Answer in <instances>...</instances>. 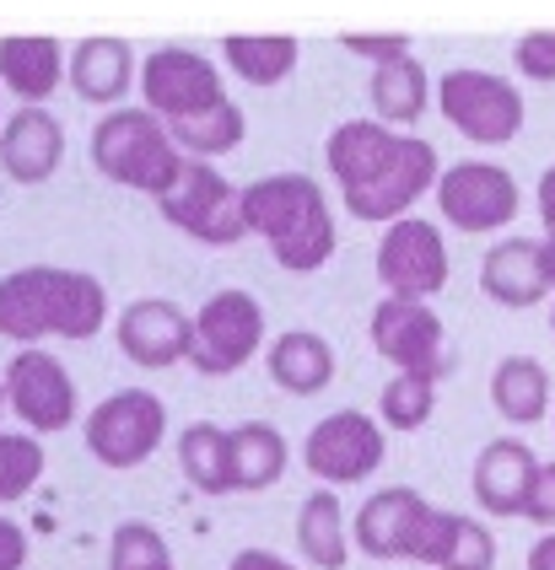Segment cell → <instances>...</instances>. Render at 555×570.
<instances>
[{"instance_id":"7","label":"cell","mask_w":555,"mask_h":570,"mask_svg":"<svg viewBox=\"0 0 555 570\" xmlns=\"http://www.w3.org/2000/svg\"><path fill=\"white\" fill-rule=\"evenodd\" d=\"M437 102H442V119H448L458 135L480 140V146H507L523 129L518 87L502 81V76H490V70H469V65L448 70V76L437 81Z\"/></svg>"},{"instance_id":"24","label":"cell","mask_w":555,"mask_h":570,"mask_svg":"<svg viewBox=\"0 0 555 570\" xmlns=\"http://www.w3.org/2000/svg\"><path fill=\"white\" fill-rule=\"evenodd\" d=\"M286 474V436L270 420H243L232 431V490H270Z\"/></svg>"},{"instance_id":"11","label":"cell","mask_w":555,"mask_h":570,"mask_svg":"<svg viewBox=\"0 0 555 570\" xmlns=\"http://www.w3.org/2000/svg\"><path fill=\"white\" fill-rule=\"evenodd\" d=\"M378 281L389 285V296L405 302H426L448 285V248H442V232L421 216H405L383 232L378 243Z\"/></svg>"},{"instance_id":"21","label":"cell","mask_w":555,"mask_h":570,"mask_svg":"<svg viewBox=\"0 0 555 570\" xmlns=\"http://www.w3.org/2000/svg\"><path fill=\"white\" fill-rule=\"evenodd\" d=\"M270 377H275V387H286L296 399L324 393L329 377H334V350L313 328H292V334H281L270 345Z\"/></svg>"},{"instance_id":"39","label":"cell","mask_w":555,"mask_h":570,"mask_svg":"<svg viewBox=\"0 0 555 570\" xmlns=\"http://www.w3.org/2000/svg\"><path fill=\"white\" fill-rule=\"evenodd\" d=\"M539 216H545V243H555V167H545V178H539Z\"/></svg>"},{"instance_id":"2","label":"cell","mask_w":555,"mask_h":570,"mask_svg":"<svg viewBox=\"0 0 555 570\" xmlns=\"http://www.w3.org/2000/svg\"><path fill=\"white\" fill-rule=\"evenodd\" d=\"M108 323V291L98 275L33 264L0 281V334L22 340H93Z\"/></svg>"},{"instance_id":"3","label":"cell","mask_w":555,"mask_h":570,"mask_svg":"<svg viewBox=\"0 0 555 570\" xmlns=\"http://www.w3.org/2000/svg\"><path fill=\"white\" fill-rule=\"evenodd\" d=\"M249 232H260L281 269L313 275L334 254V222H329L324 189L308 173H270L243 189Z\"/></svg>"},{"instance_id":"33","label":"cell","mask_w":555,"mask_h":570,"mask_svg":"<svg viewBox=\"0 0 555 570\" xmlns=\"http://www.w3.org/2000/svg\"><path fill=\"white\" fill-rule=\"evenodd\" d=\"M496 566V539L486 533V522L475 517H458L454 539H448V554L437 570H490Z\"/></svg>"},{"instance_id":"38","label":"cell","mask_w":555,"mask_h":570,"mask_svg":"<svg viewBox=\"0 0 555 570\" xmlns=\"http://www.w3.org/2000/svg\"><path fill=\"white\" fill-rule=\"evenodd\" d=\"M227 570H296V566H286V560H281V554H270V549H243Z\"/></svg>"},{"instance_id":"31","label":"cell","mask_w":555,"mask_h":570,"mask_svg":"<svg viewBox=\"0 0 555 570\" xmlns=\"http://www.w3.org/2000/svg\"><path fill=\"white\" fill-rule=\"evenodd\" d=\"M38 474H43V446H38L33 436L0 431V507H6V501H22L38 484Z\"/></svg>"},{"instance_id":"41","label":"cell","mask_w":555,"mask_h":570,"mask_svg":"<svg viewBox=\"0 0 555 570\" xmlns=\"http://www.w3.org/2000/svg\"><path fill=\"white\" fill-rule=\"evenodd\" d=\"M0 410H6V382H0Z\"/></svg>"},{"instance_id":"37","label":"cell","mask_w":555,"mask_h":570,"mask_svg":"<svg viewBox=\"0 0 555 570\" xmlns=\"http://www.w3.org/2000/svg\"><path fill=\"white\" fill-rule=\"evenodd\" d=\"M22 566H28V533L11 517H0V570H22Z\"/></svg>"},{"instance_id":"30","label":"cell","mask_w":555,"mask_h":570,"mask_svg":"<svg viewBox=\"0 0 555 570\" xmlns=\"http://www.w3.org/2000/svg\"><path fill=\"white\" fill-rule=\"evenodd\" d=\"M437 404V377H416V372H393L378 393V414L393 431H421Z\"/></svg>"},{"instance_id":"36","label":"cell","mask_w":555,"mask_h":570,"mask_svg":"<svg viewBox=\"0 0 555 570\" xmlns=\"http://www.w3.org/2000/svg\"><path fill=\"white\" fill-rule=\"evenodd\" d=\"M528 522H539V528H555V463H539L534 495H528Z\"/></svg>"},{"instance_id":"14","label":"cell","mask_w":555,"mask_h":570,"mask_svg":"<svg viewBox=\"0 0 555 570\" xmlns=\"http://www.w3.org/2000/svg\"><path fill=\"white\" fill-rule=\"evenodd\" d=\"M6 404L28 420V431H66L76 414V382L49 350H17L6 366Z\"/></svg>"},{"instance_id":"9","label":"cell","mask_w":555,"mask_h":570,"mask_svg":"<svg viewBox=\"0 0 555 570\" xmlns=\"http://www.w3.org/2000/svg\"><path fill=\"white\" fill-rule=\"evenodd\" d=\"M140 92L152 102V114L163 125H178V119H195V114H211L222 108L227 92H222V70L211 60H199L195 49H157L146 70H140Z\"/></svg>"},{"instance_id":"1","label":"cell","mask_w":555,"mask_h":570,"mask_svg":"<svg viewBox=\"0 0 555 570\" xmlns=\"http://www.w3.org/2000/svg\"><path fill=\"white\" fill-rule=\"evenodd\" d=\"M329 173L345 189V210L357 222H405V210L437 189V151L426 140L393 135L372 119H345L329 135Z\"/></svg>"},{"instance_id":"5","label":"cell","mask_w":555,"mask_h":570,"mask_svg":"<svg viewBox=\"0 0 555 570\" xmlns=\"http://www.w3.org/2000/svg\"><path fill=\"white\" fill-rule=\"evenodd\" d=\"M163 216L173 226H184L189 237L211 243V248H227L237 237H249V210H243V189H232L227 178L211 167V161L184 157L167 194L157 199Z\"/></svg>"},{"instance_id":"40","label":"cell","mask_w":555,"mask_h":570,"mask_svg":"<svg viewBox=\"0 0 555 570\" xmlns=\"http://www.w3.org/2000/svg\"><path fill=\"white\" fill-rule=\"evenodd\" d=\"M528 570H555V533H545V539L528 549Z\"/></svg>"},{"instance_id":"23","label":"cell","mask_w":555,"mask_h":570,"mask_svg":"<svg viewBox=\"0 0 555 570\" xmlns=\"http://www.w3.org/2000/svg\"><path fill=\"white\" fill-rule=\"evenodd\" d=\"M490 404L502 410V420H513V425L545 420V404H551V372H545L534 355H507V361L490 372Z\"/></svg>"},{"instance_id":"12","label":"cell","mask_w":555,"mask_h":570,"mask_svg":"<svg viewBox=\"0 0 555 570\" xmlns=\"http://www.w3.org/2000/svg\"><path fill=\"white\" fill-rule=\"evenodd\" d=\"M431 194L458 232H496L518 216V184L496 161H454Z\"/></svg>"},{"instance_id":"42","label":"cell","mask_w":555,"mask_h":570,"mask_svg":"<svg viewBox=\"0 0 555 570\" xmlns=\"http://www.w3.org/2000/svg\"><path fill=\"white\" fill-rule=\"evenodd\" d=\"M551 328H555V313H551Z\"/></svg>"},{"instance_id":"28","label":"cell","mask_w":555,"mask_h":570,"mask_svg":"<svg viewBox=\"0 0 555 570\" xmlns=\"http://www.w3.org/2000/svg\"><path fill=\"white\" fill-rule=\"evenodd\" d=\"M222 55L227 65L243 76V81H254V87H275V81H286L296 65V38H281V32H270V38H254V32H232L222 38Z\"/></svg>"},{"instance_id":"15","label":"cell","mask_w":555,"mask_h":570,"mask_svg":"<svg viewBox=\"0 0 555 570\" xmlns=\"http://www.w3.org/2000/svg\"><path fill=\"white\" fill-rule=\"evenodd\" d=\"M189 340H195V317L184 313L178 302L163 296H140L119 313V350L130 355L135 366H173L189 361Z\"/></svg>"},{"instance_id":"20","label":"cell","mask_w":555,"mask_h":570,"mask_svg":"<svg viewBox=\"0 0 555 570\" xmlns=\"http://www.w3.org/2000/svg\"><path fill=\"white\" fill-rule=\"evenodd\" d=\"M60 76H66V60H60L55 38H22V32L0 38V81L22 97L28 108H38L43 97L55 92Z\"/></svg>"},{"instance_id":"32","label":"cell","mask_w":555,"mask_h":570,"mask_svg":"<svg viewBox=\"0 0 555 570\" xmlns=\"http://www.w3.org/2000/svg\"><path fill=\"white\" fill-rule=\"evenodd\" d=\"M108 570H173V554H167L163 533L152 522H119Z\"/></svg>"},{"instance_id":"13","label":"cell","mask_w":555,"mask_h":570,"mask_svg":"<svg viewBox=\"0 0 555 570\" xmlns=\"http://www.w3.org/2000/svg\"><path fill=\"white\" fill-rule=\"evenodd\" d=\"M372 350L393 361L399 372L416 377H442L448 355H442V317L426 302H405V296H383L372 307Z\"/></svg>"},{"instance_id":"27","label":"cell","mask_w":555,"mask_h":570,"mask_svg":"<svg viewBox=\"0 0 555 570\" xmlns=\"http://www.w3.org/2000/svg\"><path fill=\"white\" fill-rule=\"evenodd\" d=\"M372 114L383 125H416L426 114V70L416 55L372 70Z\"/></svg>"},{"instance_id":"16","label":"cell","mask_w":555,"mask_h":570,"mask_svg":"<svg viewBox=\"0 0 555 570\" xmlns=\"http://www.w3.org/2000/svg\"><path fill=\"white\" fill-rule=\"evenodd\" d=\"M534 479H539V463L534 452L513 436L490 442L480 458H475V501L490 511V517H528V495H534Z\"/></svg>"},{"instance_id":"26","label":"cell","mask_w":555,"mask_h":570,"mask_svg":"<svg viewBox=\"0 0 555 570\" xmlns=\"http://www.w3.org/2000/svg\"><path fill=\"white\" fill-rule=\"evenodd\" d=\"M178 469L205 495H227L232 490V431L211 425V420L189 425L178 436Z\"/></svg>"},{"instance_id":"25","label":"cell","mask_w":555,"mask_h":570,"mask_svg":"<svg viewBox=\"0 0 555 570\" xmlns=\"http://www.w3.org/2000/svg\"><path fill=\"white\" fill-rule=\"evenodd\" d=\"M296 549L308 554V566L340 570L345 566V511L334 490H313L296 511Z\"/></svg>"},{"instance_id":"29","label":"cell","mask_w":555,"mask_h":570,"mask_svg":"<svg viewBox=\"0 0 555 570\" xmlns=\"http://www.w3.org/2000/svg\"><path fill=\"white\" fill-rule=\"evenodd\" d=\"M167 135H173V146H184L195 161L222 157V151H232V146L243 140V108H237V102H222V108H211V114L167 125Z\"/></svg>"},{"instance_id":"19","label":"cell","mask_w":555,"mask_h":570,"mask_svg":"<svg viewBox=\"0 0 555 570\" xmlns=\"http://www.w3.org/2000/svg\"><path fill=\"white\" fill-rule=\"evenodd\" d=\"M66 157V129L49 108H22L0 135V167L17 184H43Z\"/></svg>"},{"instance_id":"22","label":"cell","mask_w":555,"mask_h":570,"mask_svg":"<svg viewBox=\"0 0 555 570\" xmlns=\"http://www.w3.org/2000/svg\"><path fill=\"white\" fill-rule=\"evenodd\" d=\"M130 43L125 38H81L70 55V87L87 102H119L130 92Z\"/></svg>"},{"instance_id":"17","label":"cell","mask_w":555,"mask_h":570,"mask_svg":"<svg viewBox=\"0 0 555 570\" xmlns=\"http://www.w3.org/2000/svg\"><path fill=\"white\" fill-rule=\"evenodd\" d=\"M426 517H431V501H421L416 490H378L357 517V543L372 560H410Z\"/></svg>"},{"instance_id":"4","label":"cell","mask_w":555,"mask_h":570,"mask_svg":"<svg viewBox=\"0 0 555 570\" xmlns=\"http://www.w3.org/2000/svg\"><path fill=\"white\" fill-rule=\"evenodd\" d=\"M93 161H98L103 178L163 199L173 173H178V161H184V151L173 146L167 125H157L152 108H114L93 129Z\"/></svg>"},{"instance_id":"6","label":"cell","mask_w":555,"mask_h":570,"mask_svg":"<svg viewBox=\"0 0 555 570\" xmlns=\"http://www.w3.org/2000/svg\"><path fill=\"white\" fill-rule=\"evenodd\" d=\"M167 431V404L146 387H119L87 414V446L103 469H140Z\"/></svg>"},{"instance_id":"8","label":"cell","mask_w":555,"mask_h":570,"mask_svg":"<svg viewBox=\"0 0 555 570\" xmlns=\"http://www.w3.org/2000/svg\"><path fill=\"white\" fill-rule=\"evenodd\" d=\"M264 340V313L249 291H216L195 317V340H189V366L205 377H227L237 372Z\"/></svg>"},{"instance_id":"18","label":"cell","mask_w":555,"mask_h":570,"mask_svg":"<svg viewBox=\"0 0 555 570\" xmlns=\"http://www.w3.org/2000/svg\"><path fill=\"white\" fill-rule=\"evenodd\" d=\"M480 291L502 307H534L545 302V243L534 237H502L486 258H480Z\"/></svg>"},{"instance_id":"34","label":"cell","mask_w":555,"mask_h":570,"mask_svg":"<svg viewBox=\"0 0 555 570\" xmlns=\"http://www.w3.org/2000/svg\"><path fill=\"white\" fill-rule=\"evenodd\" d=\"M513 60L528 81H555V28H534L518 38V49H513Z\"/></svg>"},{"instance_id":"35","label":"cell","mask_w":555,"mask_h":570,"mask_svg":"<svg viewBox=\"0 0 555 570\" xmlns=\"http://www.w3.org/2000/svg\"><path fill=\"white\" fill-rule=\"evenodd\" d=\"M340 43L351 55H367V60H378V65L410 60V32H345Z\"/></svg>"},{"instance_id":"10","label":"cell","mask_w":555,"mask_h":570,"mask_svg":"<svg viewBox=\"0 0 555 570\" xmlns=\"http://www.w3.org/2000/svg\"><path fill=\"white\" fill-rule=\"evenodd\" d=\"M302 463L308 474L324 479V484H361L383 463V425H372V414L361 410H340L319 420L302 442Z\"/></svg>"}]
</instances>
